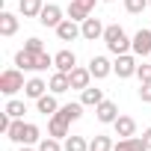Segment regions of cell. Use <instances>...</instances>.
<instances>
[{"label":"cell","mask_w":151,"mask_h":151,"mask_svg":"<svg viewBox=\"0 0 151 151\" xmlns=\"http://www.w3.org/2000/svg\"><path fill=\"white\" fill-rule=\"evenodd\" d=\"M104 45H107V50H110L113 56H122V53H130V47H133V39H127L124 27H119V24H110V27L104 30Z\"/></svg>","instance_id":"obj_1"},{"label":"cell","mask_w":151,"mask_h":151,"mask_svg":"<svg viewBox=\"0 0 151 151\" xmlns=\"http://www.w3.org/2000/svg\"><path fill=\"white\" fill-rule=\"evenodd\" d=\"M27 83H24V71L15 65V68H6L3 74H0V92H3V95H15V92H21Z\"/></svg>","instance_id":"obj_2"},{"label":"cell","mask_w":151,"mask_h":151,"mask_svg":"<svg viewBox=\"0 0 151 151\" xmlns=\"http://www.w3.org/2000/svg\"><path fill=\"white\" fill-rule=\"evenodd\" d=\"M136 68H139L136 53H122V56H116V62H113V74H119V80L133 77V74H136Z\"/></svg>","instance_id":"obj_3"},{"label":"cell","mask_w":151,"mask_h":151,"mask_svg":"<svg viewBox=\"0 0 151 151\" xmlns=\"http://www.w3.org/2000/svg\"><path fill=\"white\" fill-rule=\"evenodd\" d=\"M62 15H65V12H62L56 3H45V9H42V15H39V24H42V27H53V30H56V27L65 21Z\"/></svg>","instance_id":"obj_4"},{"label":"cell","mask_w":151,"mask_h":151,"mask_svg":"<svg viewBox=\"0 0 151 151\" xmlns=\"http://www.w3.org/2000/svg\"><path fill=\"white\" fill-rule=\"evenodd\" d=\"M68 124H71V122H68V119H65V116L56 110V113L47 119V136H56V139H65V136H71V133H68Z\"/></svg>","instance_id":"obj_5"},{"label":"cell","mask_w":151,"mask_h":151,"mask_svg":"<svg viewBox=\"0 0 151 151\" xmlns=\"http://www.w3.org/2000/svg\"><path fill=\"white\" fill-rule=\"evenodd\" d=\"M104 30H107V27L101 24V18H92V15H89V18H86V21L80 24V33H83V39H86V42L104 39Z\"/></svg>","instance_id":"obj_6"},{"label":"cell","mask_w":151,"mask_h":151,"mask_svg":"<svg viewBox=\"0 0 151 151\" xmlns=\"http://www.w3.org/2000/svg\"><path fill=\"white\" fill-rule=\"evenodd\" d=\"M56 36H59V42H74V39H83L80 24H77V21H71V18H65V21L56 27Z\"/></svg>","instance_id":"obj_7"},{"label":"cell","mask_w":151,"mask_h":151,"mask_svg":"<svg viewBox=\"0 0 151 151\" xmlns=\"http://www.w3.org/2000/svg\"><path fill=\"white\" fill-rule=\"evenodd\" d=\"M89 71H92L95 80H104V77L113 74V62H110L107 56H92V59H89Z\"/></svg>","instance_id":"obj_8"},{"label":"cell","mask_w":151,"mask_h":151,"mask_svg":"<svg viewBox=\"0 0 151 151\" xmlns=\"http://www.w3.org/2000/svg\"><path fill=\"white\" fill-rule=\"evenodd\" d=\"M53 68L56 71H74V68H77V56H74V50H59V53H53Z\"/></svg>","instance_id":"obj_9"},{"label":"cell","mask_w":151,"mask_h":151,"mask_svg":"<svg viewBox=\"0 0 151 151\" xmlns=\"http://www.w3.org/2000/svg\"><path fill=\"white\" fill-rule=\"evenodd\" d=\"M95 116H98V122H101V124H113V122L119 119V107H116L113 101H107V98H104V101L95 107Z\"/></svg>","instance_id":"obj_10"},{"label":"cell","mask_w":151,"mask_h":151,"mask_svg":"<svg viewBox=\"0 0 151 151\" xmlns=\"http://www.w3.org/2000/svg\"><path fill=\"white\" fill-rule=\"evenodd\" d=\"M130 50H133L136 56H151V30H136Z\"/></svg>","instance_id":"obj_11"},{"label":"cell","mask_w":151,"mask_h":151,"mask_svg":"<svg viewBox=\"0 0 151 151\" xmlns=\"http://www.w3.org/2000/svg\"><path fill=\"white\" fill-rule=\"evenodd\" d=\"M68 80H71V89H80V92H83V89H86V86L92 83V71H89V68H80V65H77L74 71H68Z\"/></svg>","instance_id":"obj_12"},{"label":"cell","mask_w":151,"mask_h":151,"mask_svg":"<svg viewBox=\"0 0 151 151\" xmlns=\"http://www.w3.org/2000/svg\"><path fill=\"white\" fill-rule=\"evenodd\" d=\"M113 127H116V136H122V139L136 136V122H133L130 116H119V119L113 122Z\"/></svg>","instance_id":"obj_13"},{"label":"cell","mask_w":151,"mask_h":151,"mask_svg":"<svg viewBox=\"0 0 151 151\" xmlns=\"http://www.w3.org/2000/svg\"><path fill=\"white\" fill-rule=\"evenodd\" d=\"M47 89H50L53 95H62V92H68V89H71L68 74H65V71H53V74H50V80H47Z\"/></svg>","instance_id":"obj_14"},{"label":"cell","mask_w":151,"mask_h":151,"mask_svg":"<svg viewBox=\"0 0 151 151\" xmlns=\"http://www.w3.org/2000/svg\"><path fill=\"white\" fill-rule=\"evenodd\" d=\"M45 9V0H18V12L24 18H39Z\"/></svg>","instance_id":"obj_15"},{"label":"cell","mask_w":151,"mask_h":151,"mask_svg":"<svg viewBox=\"0 0 151 151\" xmlns=\"http://www.w3.org/2000/svg\"><path fill=\"white\" fill-rule=\"evenodd\" d=\"M45 92H47V83H45L42 77H30V80H27V86H24V95H27V98H33V101H39Z\"/></svg>","instance_id":"obj_16"},{"label":"cell","mask_w":151,"mask_h":151,"mask_svg":"<svg viewBox=\"0 0 151 151\" xmlns=\"http://www.w3.org/2000/svg\"><path fill=\"white\" fill-rule=\"evenodd\" d=\"M36 110H39L42 116H47V119H50V116H53V113L59 110V104H56V95H53V92H50V95L45 92V95H42L39 101H36Z\"/></svg>","instance_id":"obj_17"},{"label":"cell","mask_w":151,"mask_h":151,"mask_svg":"<svg viewBox=\"0 0 151 151\" xmlns=\"http://www.w3.org/2000/svg\"><path fill=\"white\" fill-rule=\"evenodd\" d=\"M18 33V15H12V12H0V36H15Z\"/></svg>","instance_id":"obj_18"},{"label":"cell","mask_w":151,"mask_h":151,"mask_svg":"<svg viewBox=\"0 0 151 151\" xmlns=\"http://www.w3.org/2000/svg\"><path fill=\"white\" fill-rule=\"evenodd\" d=\"M89 6H83V3H77V0H71V3H68V9H65V15L71 18V21H77V24H83L86 18H89Z\"/></svg>","instance_id":"obj_19"},{"label":"cell","mask_w":151,"mask_h":151,"mask_svg":"<svg viewBox=\"0 0 151 151\" xmlns=\"http://www.w3.org/2000/svg\"><path fill=\"white\" fill-rule=\"evenodd\" d=\"M80 101H83V107H98V104L104 101V89H95V86H86V89L80 92Z\"/></svg>","instance_id":"obj_20"},{"label":"cell","mask_w":151,"mask_h":151,"mask_svg":"<svg viewBox=\"0 0 151 151\" xmlns=\"http://www.w3.org/2000/svg\"><path fill=\"white\" fill-rule=\"evenodd\" d=\"M15 65L21 68V71H36V53H30V50H18L15 53Z\"/></svg>","instance_id":"obj_21"},{"label":"cell","mask_w":151,"mask_h":151,"mask_svg":"<svg viewBox=\"0 0 151 151\" xmlns=\"http://www.w3.org/2000/svg\"><path fill=\"white\" fill-rule=\"evenodd\" d=\"M116 151H148V145L142 136H130V139H119Z\"/></svg>","instance_id":"obj_22"},{"label":"cell","mask_w":151,"mask_h":151,"mask_svg":"<svg viewBox=\"0 0 151 151\" xmlns=\"http://www.w3.org/2000/svg\"><path fill=\"white\" fill-rule=\"evenodd\" d=\"M59 113H62L68 122H77V119L83 116V101H71V104H62V107H59Z\"/></svg>","instance_id":"obj_23"},{"label":"cell","mask_w":151,"mask_h":151,"mask_svg":"<svg viewBox=\"0 0 151 151\" xmlns=\"http://www.w3.org/2000/svg\"><path fill=\"white\" fill-rule=\"evenodd\" d=\"M33 142H42V130H39V124L27 122V124H24V136H21V145H33Z\"/></svg>","instance_id":"obj_24"},{"label":"cell","mask_w":151,"mask_h":151,"mask_svg":"<svg viewBox=\"0 0 151 151\" xmlns=\"http://www.w3.org/2000/svg\"><path fill=\"white\" fill-rule=\"evenodd\" d=\"M62 148L65 151H89V142L83 139V136H65V142H62Z\"/></svg>","instance_id":"obj_25"},{"label":"cell","mask_w":151,"mask_h":151,"mask_svg":"<svg viewBox=\"0 0 151 151\" xmlns=\"http://www.w3.org/2000/svg\"><path fill=\"white\" fill-rule=\"evenodd\" d=\"M116 145H113V136H104V133H98L92 142H89V151H113Z\"/></svg>","instance_id":"obj_26"},{"label":"cell","mask_w":151,"mask_h":151,"mask_svg":"<svg viewBox=\"0 0 151 151\" xmlns=\"http://www.w3.org/2000/svg\"><path fill=\"white\" fill-rule=\"evenodd\" d=\"M24 119H12V124H9V130H6V136L12 139V142H18L21 145V136H24Z\"/></svg>","instance_id":"obj_27"},{"label":"cell","mask_w":151,"mask_h":151,"mask_svg":"<svg viewBox=\"0 0 151 151\" xmlns=\"http://www.w3.org/2000/svg\"><path fill=\"white\" fill-rule=\"evenodd\" d=\"M6 113H9L12 119H24V113H27V107H24V101H15V98H12V101L6 104Z\"/></svg>","instance_id":"obj_28"},{"label":"cell","mask_w":151,"mask_h":151,"mask_svg":"<svg viewBox=\"0 0 151 151\" xmlns=\"http://www.w3.org/2000/svg\"><path fill=\"white\" fill-rule=\"evenodd\" d=\"M124 9H127L130 15H142V12L148 9V0H124Z\"/></svg>","instance_id":"obj_29"},{"label":"cell","mask_w":151,"mask_h":151,"mask_svg":"<svg viewBox=\"0 0 151 151\" xmlns=\"http://www.w3.org/2000/svg\"><path fill=\"white\" fill-rule=\"evenodd\" d=\"M53 65V56L47 53V50H42V53H36V71H47Z\"/></svg>","instance_id":"obj_30"},{"label":"cell","mask_w":151,"mask_h":151,"mask_svg":"<svg viewBox=\"0 0 151 151\" xmlns=\"http://www.w3.org/2000/svg\"><path fill=\"white\" fill-rule=\"evenodd\" d=\"M39 151H65V148L59 145V139H56V136H45V139L39 142Z\"/></svg>","instance_id":"obj_31"},{"label":"cell","mask_w":151,"mask_h":151,"mask_svg":"<svg viewBox=\"0 0 151 151\" xmlns=\"http://www.w3.org/2000/svg\"><path fill=\"white\" fill-rule=\"evenodd\" d=\"M136 77H139V83H151V62H142L136 68Z\"/></svg>","instance_id":"obj_32"},{"label":"cell","mask_w":151,"mask_h":151,"mask_svg":"<svg viewBox=\"0 0 151 151\" xmlns=\"http://www.w3.org/2000/svg\"><path fill=\"white\" fill-rule=\"evenodd\" d=\"M24 50H30V53H42V50H45V45H42V39H36V36H33V39H27V42H24Z\"/></svg>","instance_id":"obj_33"},{"label":"cell","mask_w":151,"mask_h":151,"mask_svg":"<svg viewBox=\"0 0 151 151\" xmlns=\"http://www.w3.org/2000/svg\"><path fill=\"white\" fill-rule=\"evenodd\" d=\"M139 101L151 104V83H139Z\"/></svg>","instance_id":"obj_34"},{"label":"cell","mask_w":151,"mask_h":151,"mask_svg":"<svg viewBox=\"0 0 151 151\" xmlns=\"http://www.w3.org/2000/svg\"><path fill=\"white\" fill-rule=\"evenodd\" d=\"M142 139H145V145H148V151H151V127L142 130Z\"/></svg>","instance_id":"obj_35"},{"label":"cell","mask_w":151,"mask_h":151,"mask_svg":"<svg viewBox=\"0 0 151 151\" xmlns=\"http://www.w3.org/2000/svg\"><path fill=\"white\" fill-rule=\"evenodd\" d=\"M77 3H83V6H89V9H95V0H77Z\"/></svg>","instance_id":"obj_36"},{"label":"cell","mask_w":151,"mask_h":151,"mask_svg":"<svg viewBox=\"0 0 151 151\" xmlns=\"http://www.w3.org/2000/svg\"><path fill=\"white\" fill-rule=\"evenodd\" d=\"M18 151H39V148H30V145H21Z\"/></svg>","instance_id":"obj_37"},{"label":"cell","mask_w":151,"mask_h":151,"mask_svg":"<svg viewBox=\"0 0 151 151\" xmlns=\"http://www.w3.org/2000/svg\"><path fill=\"white\" fill-rule=\"evenodd\" d=\"M101 3H116V0H101Z\"/></svg>","instance_id":"obj_38"},{"label":"cell","mask_w":151,"mask_h":151,"mask_svg":"<svg viewBox=\"0 0 151 151\" xmlns=\"http://www.w3.org/2000/svg\"><path fill=\"white\" fill-rule=\"evenodd\" d=\"M148 9H151V0H148Z\"/></svg>","instance_id":"obj_39"},{"label":"cell","mask_w":151,"mask_h":151,"mask_svg":"<svg viewBox=\"0 0 151 151\" xmlns=\"http://www.w3.org/2000/svg\"><path fill=\"white\" fill-rule=\"evenodd\" d=\"M113 151H116V148H113Z\"/></svg>","instance_id":"obj_40"}]
</instances>
